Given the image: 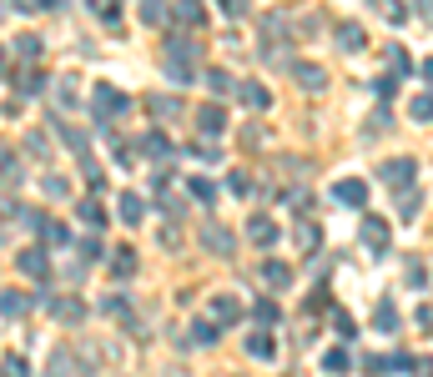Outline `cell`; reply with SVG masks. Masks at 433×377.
I'll return each mask as SVG.
<instances>
[{
  "label": "cell",
  "mask_w": 433,
  "mask_h": 377,
  "mask_svg": "<svg viewBox=\"0 0 433 377\" xmlns=\"http://www.w3.org/2000/svg\"><path fill=\"white\" fill-rule=\"evenodd\" d=\"M66 191H71V186H66L61 176H45V196H66Z\"/></svg>",
  "instance_id": "obj_45"
},
{
  "label": "cell",
  "mask_w": 433,
  "mask_h": 377,
  "mask_svg": "<svg viewBox=\"0 0 433 377\" xmlns=\"http://www.w3.org/2000/svg\"><path fill=\"white\" fill-rule=\"evenodd\" d=\"M16 266H21L26 277H45V272H50V261H45V252H40V247L21 252V257H16Z\"/></svg>",
  "instance_id": "obj_7"
},
{
  "label": "cell",
  "mask_w": 433,
  "mask_h": 377,
  "mask_svg": "<svg viewBox=\"0 0 433 377\" xmlns=\"http://www.w3.org/2000/svg\"><path fill=\"white\" fill-rule=\"evenodd\" d=\"M207 86H212V91H232V76H227V71H207Z\"/></svg>",
  "instance_id": "obj_40"
},
{
  "label": "cell",
  "mask_w": 433,
  "mask_h": 377,
  "mask_svg": "<svg viewBox=\"0 0 433 377\" xmlns=\"http://www.w3.org/2000/svg\"><path fill=\"white\" fill-rule=\"evenodd\" d=\"M217 6H222L232 21H242V16H247V0H217Z\"/></svg>",
  "instance_id": "obj_41"
},
{
  "label": "cell",
  "mask_w": 433,
  "mask_h": 377,
  "mask_svg": "<svg viewBox=\"0 0 433 377\" xmlns=\"http://www.w3.org/2000/svg\"><path fill=\"white\" fill-rule=\"evenodd\" d=\"M383 56H388V76H408L413 66H408V50H398V45H388L383 50Z\"/></svg>",
  "instance_id": "obj_23"
},
{
  "label": "cell",
  "mask_w": 433,
  "mask_h": 377,
  "mask_svg": "<svg viewBox=\"0 0 433 377\" xmlns=\"http://www.w3.org/2000/svg\"><path fill=\"white\" fill-rule=\"evenodd\" d=\"M86 186H91L96 196L106 191V171H101V167H91V161H86Z\"/></svg>",
  "instance_id": "obj_37"
},
{
  "label": "cell",
  "mask_w": 433,
  "mask_h": 377,
  "mask_svg": "<svg viewBox=\"0 0 433 377\" xmlns=\"http://www.w3.org/2000/svg\"><path fill=\"white\" fill-rule=\"evenodd\" d=\"M418 76H423V81L433 86V61H423V66H418Z\"/></svg>",
  "instance_id": "obj_51"
},
{
  "label": "cell",
  "mask_w": 433,
  "mask_h": 377,
  "mask_svg": "<svg viewBox=\"0 0 433 377\" xmlns=\"http://www.w3.org/2000/svg\"><path fill=\"white\" fill-rule=\"evenodd\" d=\"M232 191H237V196H247V191H252V181H247V171H232Z\"/></svg>",
  "instance_id": "obj_48"
},
{
  "label": "cell",
  "mask_w": 433,
  "mask_h": 377,
  "mask_svg": "<svg viewBox=\"0 0 433 377\" xmlns=\"http://www.w3.org/2000/svg\"><path fill=\"white\" fill-rule=\"evenodd\" d=\"M16 86H21V91H26V96H35V91H40V86H45V81H40V76H21V81H16Z\"/></svg>",
  "instance_id": "obj_47"
},
{
  "label": "cell",
  "mask_w": 433,
  "mask_h": 377,
  "mask_svg": "<svg viewBox=\"0 0 433 377\" xmlns=\"http://www.w3.org/2000/svg\"><path fill=\"white\" fill-rule=\"evenodd\" d=\"M252 317H257V322H278V307L262 297V302H252Z\"/></svg>",
  "instance_id": "obj_39"
},
{
  "label": "cell",
  "mask_w": 433,
  "mask_h": 377,
  "mask_svg": "<svg viewBox=\"0 0 433 377\" xmlns=\"http://www.w3.org/2000/svg\"><path fill=\"white\" fill-rule=\"evenodd\" d=\"M16 50H21V61H35V56H40V35H21Z\"/></svg>",
  "instance_id": "obj_34"
},
{
  "label": "cell",
  "mask_w": 433,
  "mask_h": 377,
  "mask_svg": "<svg viewBox=\"0 0 433 377\" xmlns=\"http://www.w3.org/2000/svg\"><path fill=\"white\" fill-rule=\"evenodd\" d=\"M247 237H252V247H273V242H278V227L267 222V217H252V222H247Z\"/></svg>",
  "instance_id": "obj_12"
},
{
  "label": "cell",
  "mask_w": 433,
  "mask_h": 377,
  "mask_svg": "<svg viewBox=\"0 0 433 377\" xmlns=\"http://www.w3.org/2000/svg\"><path fill=\"white\" fill-rule=\"evenodd\" d=\"M237 96H242L247 106H257V111H262L267 101H273V96H267V86H257V81H242V86H237Z\"/></svg>",
  "instance_id": "obj_15"
},
{
  "label": "cell",
  "mask_w": 433,
  "mask_h": 377,
  "mask_svg": "<svg viewBox=\"0 0 433 377\" xmlns=\"http://www.w3.org/2000/svg\"><path fill=\"white\" fill-rule=\"evenodd\" d=\"M71 372V352H50V362H45V377H66Z\"/></svg>",
  "instance_id": "obj_31"
},
{
  "label": "cell",
  "mask_w": 433,
  "mask_h": 377,
  "mask_svg": "<svg viewBox=\"0 0 433 377\" xmlns=\"http://www.w3.org/2000/svg\"><path fill=\"white\" fill-rule=\"evenodd\" d=\"M31 302H26V292H6V297H0V312H6V317H21Z\"/></svg>",
  "instance_id": "obj_27"
},
{
  "label": "cell",
  "mask_w": 433,
  "mask_h": 377,
  "mask_svg": "<svg viewBox=\"0 0 433 377\" xmlns=\"http://www.w3.org/2000/svg\"><path fill=\"white\" fill-rule=\"evenodd\" d=\"M35 232H40L50 247H66V242H71V232H66L61 222H35Z\"/></svg>",
  "instance_id": "obj_19"
},
{
  "label": "cell",
  "mask_w": 433,
  "mask_h": 377,
  "mask_svg": "<svg viewBox=\"0 0 433 377\" xmlns=\"http://www.w3.org/2000/svg\"><path fill=\"white\" fill-rule=\"evenodd\" d=\"M0 377H31L26 357H6V362H0Z\"/></svg>",
  "instance_id": "obj_35"
},
{
  "label": "cell",
  "mask_w": 433,
  "mask_h": 377,
  "mask_svg": "<svg viewBox=\"0 0 433 377\" xmlns=\"http://www.w3.org/2000/svg\"><path fill=\"white\" fill-rule=\"evenodd\" d=\"M0 56H6V50H0Z\"/></svg>",
  "instance_id": "obj_53"
},
{
  "label": "cell",
  "mask_w": 433,
  "mask_h": 377,
  "mask_svg": "<svg viewBox=\"0 0 433 377\" xmlns=\"http://www.w3.org/2000/svg\"><path fill=\"white\" fill-rule=\"evenodd\" d=\"M202 247L217 252V257H232V252H237V237H232L222 222H207V227H202Z\"/></svg>",
  "instance_id": "obj_2"
},
{
  "label": "cell",
  "mask_w": 433,
  "mask_h": 377,
  "mask_svg": "<svg viewBox=\"0 0 433 377\" xmlns=\"http://www.w3.org/2000/svg\"><path fill=\"white\" fill-rule=\"evenodd\" d=\"M378 176H383V186L403 191V186H413V176H418V161H413V156H393V161L378 167Z\"/></svg>",
  "instance_id": "obj_1"
},
{
  "label": "cell",
  "mask_w": 433,
  "mask_h": 377,
  "mask_svg": "<svg viewBox=\"0 0 433 377\" xmlns=\"http://www.w3.org/2000/svg\"><path fill=\"white\" fill-rule=\"evenodd\" d=\"M338 45L343 50H363V30L358 26H338Z\"/></svg>",
  "instance_id": "obj_28"
},
{
  "label": "cell",
  "mask_w": 433,
  "mask_h": 377,
  "mask_svg": "<svg viewBox=\"0 0 433 377\" xmlns=\"http://www.w3.org/2000/svg\"><path fill=\"white\" fill-rule=\"evenodd\" d=\"M262 35H267V40L287 35V21H283V16H262Z\"/></svg>",
  "instance_id": "obj_33"
},
{
  "label": "cell",
  "mask_w": 433,
  "mask_h": 377,
  "mask_svg": "<svg viewBox=\"0 0 433 377\" xmlns=\"http://www.w3.org/2000/svg\"><path fill=\"white\" fill-rule=\"evenodd\" d=\"M373 327H378V332H393V327H398V312H393V302H378V312H373Z\"/></svg>",
  "instance_id": "obj_21"
},
{
  "label": "cell",
  "mask_w": 433,
  "mask_h": 377,
  "mask_svg": "<svg viewBox=\"0 0 433 377\" xmlns=\"http://www.w3.org/2000/svg\"><path fill=\"white\" fill-rule=\"evenodd\" d=\"M247 352H252L257 362H267V357H273V337H267V332H252V337H247Z\"/></svg>",
  "instance_id": "obj_25"
},
{
  "label": "cell",
  "mask_w": 433,
  "mask_h": 377,
  "mask_svg": "<svg viewBox=\"0 0 433 377\" xmlns=\"http://www.w3.org/2000/svg\"><path fill=\"white\" fill-rule=\"evenodd\" d=\"M237 317H242V307L232 297H212V322H217V327H232Z\"/></svg>",
  "instance_id": "obj_9"
},
{
  "label": "cell",
  "mask_w": 433,
  "mask_h": 377,
  "mask_svg": "<svg viewBox=\"0 0 433 377\" xmlns=\"http://www.w3.org/2000/svg\"><path fill=\"white\" fill-rule=\"evenodd\" d=\"M322 367H328V372H333V377H343V372H348V367H353V357H348V352H343V347H333V352H328V357H322Z\"/></svg>",
  "instance_id": "obj_26"
},
{
  "label": "cell",
  "mask_w": 433,
  "mask_h": 377,
  "mask_svg": "<svg viewBox=\"0 0 433 377\" xmlns=\"http://www.w3.org/2000/svg\"><path fill=\"white\" fill-rule=\"evenodd\" d=\"M363 242H368L373 252H388V242H393L388 222H383V217H368V222H363Z\"/></svg>",
  "instance_id": "obj_5"
},
{
  "label": "cell",
  "mask_w": 433,
  "mask_h": 377,
  "mask_svg": "<svg viewBox=\"0 0 433 377\" xmlns=\"http://www.w3.org/2000/svg\"><path fill=\"white\" fill-rule=\"evenodd\" d=\"M81 257L96 261V257H101V237H86V242H81Z\"/></svg>",
  "instance_id": "obj_43"
},
{
  "label": "cell",
  "mask_w": 433,
  "mask_h": 377,
  "mask_svg": "<svg viewBox=\"0 0 433 377\" xmlns=\"http://www.w3.org/2000/svg\"><path fill=\"white\" fill-rule=\"evenodd\" d=\"M333 327H338L343 337H353V317H348V312H333Z\"/></svg>",
  "instance_id": "obj_46"
},
{
  "label": "cell",
  "mask_w": 433,
  "mask_h": 377,
  "mask_svg": "<svg viewBox=\"0 0 433 377\" xmlns=\"http://www.w3.org/2000/svg\"><path fill=\"white\" fill-rule=\"evenodd\" d=\"M292 81H297V86H307V91H322V86H328L322 66H307V61H297V66H292Z\"/></svg>",
  "instance_id": "obj_10"
},
{
  "label": "cell",
  "mask_w": 433,
  "mask_h": 377,
  "mask_svg": "<svg viewBox=\"0 0 433 377\" xmlns=\"http://www.w3.org/2000/svg\"><path fill=\"white\" fill-rule=\"evenodd\" d=\"M418 211H423V191H413V186H403V191H398V217H403V222H413V217H418Z\"/></svg>",
  "instance_id": "obj_13"
},
{
  "label": "cell",
  "mask_w": 433,
  "mask_h": 377,
  "mask_svg": "<svg viewBox=\"0 0 433 377\" xmlns=\"http://www.w3.org/2000/svg\"><path fill=\"white\" fill-rule=\"evenodd\" d=\"M111 257H116V261H111L116 277H131V272H136V252H131V247H121V252H111Z\"/></svg>",
  "instance_id": "obj_24"
},
{
  "label": "cell",
  "mask_w": 433,
  "mask_h": 377,
  "mask_svg": "<svg viewBox=\"0 0 433 377\" xmlns=\"http://www.w3.org/2000/svg\"><path fill=\"white\" fill-rule=\"evenodd\" d=\"M141 26H161V21H167V6H161V0H141Z\"/></svg>",
  "instance_id": "obj_22"
},
{
  "label": "cell",
  "mask_w": 433,
  "mask_h": 377,
  "mask_svg": "<svg viewBox=\"0 0 433 377\" xmlns=\"http://www.w3.org/2000/svg\"><path fill=\"white\" fill-rule=\"evenodd\" d=\"M197 131L207 141H217V136L227 131V111H222V106H202V111H197Z\"/></svg>",
  "instance_id": "obj_4"
},
{
  "label": "cell",
  "mask_w": 433,
  "mask_h": 377,
  "mask_svg": "<svg viewBox=\"0 0 433 377\" xmlns=\"http://www.w3.org/2000/svg\"><path fill=\"white\" fill-rule=\"evenodd\" d=\"M262 136H267L262 126H247V131H242V141H247V146H262Z\"/></svg>",
  "instance_id": "obj_49"
},
{
  "label": "cell",
  "mask_w": 433,
  "mask_h": 377,
  "mask_svg": "<svg viewBox=\"0 0 433 377\" xmlns=\"http://www.w3.org/2000/svg\"><path fill=\"white\" fill-rule=\"evenodd\" d=\"M373 6H383V21H393V26H403V21H408V11L398 6V0H373Z\"/></svg>",
  "instance_id": "obj_32"
},
{
  "label": "cell",
  "mask_w": 433,
  "mask_h": 377,
  "mask_svg": "<svg viewBox=\"0 0 433 377\" xmlns=\"http://www.w3.org/2000/svg\"><path fill=\"white\" fill-rule=\"evenodd\" d=\"M116 211H121V222H126V227H136V222H146V201H141L136 191H126V196L116 201Z\"/></svg>",
  "instance_id": "obj_8"
},
{
  "label": "cell",
  "mask_w": 433,
  "mask_h": 377,
  "mask_svg": "<svg viewBox=\"0 0 433 377\" xmlns=\"http://www.w3.org/2000/svg\"><path fill=\"white\" fill-rule=\"evenodd\" d=\"M141 151H146V156H156V161H167V156H172V141L161 136V131H151V136L141 141Z\"/></svg>",
  "instance_id": "obj_18"
},
{
  "label": "cell",
  "mask_w": 433,
  "mask_h": 377,
  "mask_svg": "<svg viewBox=\"0 0 433 377\" xmlns=\"http://www.w3.org/2000/svg\"><path fill=\"white\" fill-rule=\"evenodd\" d=\"M161 211H172V217H182V211H187V201H182V196H161Z\"/></svg>",
  "instance_id": "obj_44"
},
{
  "label": "cell",
  "mask_w": 433,
  "mask_h": 377,
  "mask_svg": "<svg viewBox=\"0 0 433 377\" xmlns=\"http://www.w3.org/2000/svg\"><path fill=\"white\" fill-rule=\"evenodd\" d=\"M413 121H433V96H413Z\"/></svg>",
  "instance_id": "obj_36"
},
{
  "label": "cell",
  "mask_w": 433,
  "mask_h": 377,
  "mask_svg": "<svg viewBox=\"0 0 433 377\" xmlns=\"http://www.w3.org/2000/svg\"><path fill=\"white\" fill-rule=\"evenodd\" d=\"M40 6H50V11H61V6H66V0H40Z\"/></svg>",
  "instance_id": "obj_52"
},
{
  "label": "cell",
  "mask_w": 433,
  "mask_h": 377,
  "mask_svg": "<svg viewBox=\"0 0 433 377\" xmlns=\"http://www.w3.org/2000/svg\"><path fill=\"white\" fill-rule=\"evenodd\" d=\"M393 86H398V76H383V81H378V86H373L378 101H393Z\"/></svg>",
  "instance_id": "obj_42"
},
{
  "label": "cell",
  "mask_w": 433,
  "mask_h": 377,
  "mask_svg": "<svg viewBox=\"0 0 433 377\" xmlns=\"http://www.w3.org/2000/svg\"><path fill=\"white\" fill-rule=\"evenodd\" d=\"M292 242H297L302 252H317V227H312V222H302V227L292 232Z\"/></svg>",
  "instance_id": "obj_30"
},
{
  "label": "cell",
  "mask_w": 433,
  "mask_h": 377,
  "mask_svg": "<svg viewBox=\"0 0 433 377\" xmlns=\"http://www.w3.org/2000/svg\"><path fill=\"white\" fill-rule=\"evenodd\" d=\"M333 201H343V206H363V201H368V186H363L358 176H348V181L333 186Z\"/></svg>",
  "instance_id": "obj_6"
},
{
  "label": "cell",
  "mask_w": 433,
  "mask_h": 377,
  "mask_svg": "<svg viewBox=\"0 0 433 377\" xmlns=\"http://www.w3.org/2000/svg\"><path fill=\"white\" fill-rule=\"evenodd\" d=\"M262 277L273 282V287H287V282H292V266H287V261H262Z\"/></svg>",
  "instance_id": "obj_14"
},
{
  "label": "cell",
  "mask_w": 433,
  "mask_h": 377,
  "mask_svg": "<svg viewBox=\"0 0 433 377\" xmlns=\"http://www.w3.org/2000/svg\"><path fill=\"white\" fill-rule=\"evenodd\" d=\"M177 21L182 26H202L207 16H202V0H177Z\"/></svg>",
  "instance_id": "obj_20"
},
{
  "label": "cell",
  "mask_w": 433,
  "mask_h": 377,
  "mask_svg": "<svg viewBox=\"0 0 433 377\" xmlns=\"http://www.w3.org/2000/svg\"><path fill=\"white\" fill-rule=\"evenodd\" d=\"M217 337H222V327H217V322H212V317H202V322H197V327H192V342H202V347H212Z\"/></svg>",
  "instance_id": "obj_17"
},
{
  "label": "cell",
  "mask_w": 433,
  "mask_h": 377,
  "mask_svg": "<svg viewBox=\"0 0 433 377\" xmlns=\"http://www.w3.org/2000/svg\"><path fill=\"white\" fill-rule=\"evenodd\" d=\"M187 186H192V196H197V201H217V181H207V176H192Z\"/></svg>",
  "instance_id": "obj_29"
},
{
  "label": "cell",
  "mask_w": 433,
  "mask_h": 377,
  "mask_svg": "<svg viewBox=\"0 0 433 377\" xmlns=\"http://www.w3.org/2000/svg\"><path fill=\"white\" fill-rule=\"evenodd\" d=\"M423 282H428V266H423V261H408V287L423 292Z\"/></svg>",
  "instance_id": "obj_38"
},
{
  "label": "cell",
  "mask_w": 433,
  "mask_h": 377,
  "mask_svg": "<svg viewBox=\"0 0 433 377\" xmlns=\"http://www.w3.org/2000/svg\"><path fill=\"white\" fill-rule=\"evenodd\" d=\"M91 106H96L101 116H121L131 101H126V96H121L116 86H96V91H91Z\"/></svg>",
  "instance_id": "obj_3"
},
{
  "label": "cell",
  "mask_w": 433,
  "mask_h": 377,
  "mask_svg": "<svg viewBox=\"0 0 433 377\" xmlns=\"http://www.w3.org/2000/svg\"><path fill=\"white\" fill-rule=\"evenodd\" d=\"M50 312H56L61 322H81V317H86V302H76V297H66V302H50Z\"/></svg>",
  "instance_id": "obj_16"
},
{
  "label": "cell",
  "mask_w": 433,
  "mask_h": 377,
  "mask_svg": "<svg viewBox=\"0 0 433 377\" xmlns=\"http://www.w3.org/2000/svg\"><path fill=\"white\" fill-rule=\"evenodd\" d=\"M76 211H81V222H86V227H91V232H101V227H106V222H111V217H106V206H101V201H96V196H86V201H81V206H76Z\"/></svg>",
  "instance_id": "obj_11"
},
{
  "label": "cell",
  "mask_w": 433,
  "mask_h": 377,
  "mask_svg": "<svg viewBox=\"0 0 433 377\" xmlns=\"http://www.w3.org/2000/svg\"><path fill=\"white\" fill-rule=\"evenodd\" d=\"M418 327H428V332H433V307H418Z\"/></svg>",
  "instance_id": "obj_50"
}]
</instances>
